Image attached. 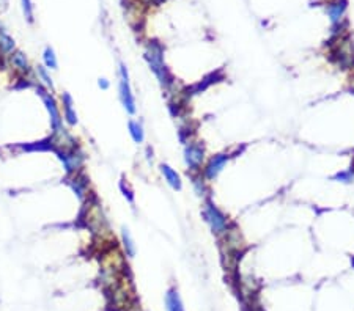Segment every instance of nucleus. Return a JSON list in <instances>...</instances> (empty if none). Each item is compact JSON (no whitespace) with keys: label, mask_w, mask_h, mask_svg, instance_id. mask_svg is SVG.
<instances>
[{"label":"nucleus","mask_w":354,"mask_h":311,"mask_svg":"<svg viewBox=\"0 0 354 311\" xmlns=\"http://www.w3.org/2000/svg\"><path fill=\"white\" fill-rule=\"evenodd\" d=\"M145 60L148 62L150 69L154 73V76L159 80V84L165 88L170 90L175 85V80L170 74V71L167 69L165 62H164V47L159 41L151 39V41L146 44L145 49Z\"/></svg>","instance_id":"f257e3e1"},{"label":"nucleus","mask_w":354,"mask_h":311,"mask_svg":"<svg viewBox=\"0 0 354 311\" xmlns=\"http://www.w3.org/2000/svg\"><path fill=\"white\" fill-rule=\"evenodd\" d=\"M202 215L205 218V222L208 223V226L211 228V231L214 234H224L229 229L230 222L229 217L225 215L222 210L216 206L210 198L205 200V206L202 210Z\"/></svg>","instance_id":"f03ea898"},{"label":"nucleus","mask_w":354,"mask_h":311,"mask_svg":"<svg viewBox=\"0 0 354 311\" xmlns=\"http://www.w3.org/2000/svg\"><path fill=\"white\" fill-rule=\"evenodd\" d=\"M118 74H120V82H118V95H120V101H121L123 108L126 112L129 115H134L137 112L135 98L132 95V88L129 84V74H127V69L123 63H120Z\"/></svg>","instance_id":"7ed1b4c3"},{"label":"nucleus","mask_w":354,"mask_h":311,"mask_svg":"<svg viewBox=\"0 0 354 311\" xmlns=\"http://www.w3.org/2000/svg\"><path fill=\"white\" fill-rule=\"evenodd\" d=\"M36 93L39 95V98L43 99V103L46 105L49 118H51L52 132H55V130H58V129H62L63 127V115L60 112V108H58L57 101H55V98L52 96V93L49 92L46 87H43L41 84L36 85Z\"/></svg>","instance_id":"20e7f679"},{"label":"nucleus","mask_w":354,"mask_h":311,"mask_svg":"<svg viewBox=\"0 0 354 311\" xmlns=\"http://www.w3.org/2000/svg\"><path fill=\"white\" fill-rule=\"evenodd\" d=\"M57 157L60 159V162L63 164V168L68 176L81 173V170L85 162V154L79 146L71 148V149H63V151H55Z\"/></svg>","instance_id":"39448f33"},{"label":"nucleus","mask_w":354,"mask_h":311,"mask_svg":"<svg viewBox=\"0 0 354 311\" xmlns=\"http://www.w3.org/2000/svg\"><path fill=\"white\" fill-rule=\"evenodd\" d=\"M184 164L189 173H199L205 165V146L200 142H188L184 145Z\"/></svg>","instance_id":"423d86ee"},{"label":"nucleus","mask_w":354,"mask_h":311,"mask_svg":"<svg viewBox=\"0 0 354 311\" xmlns=\"http://www.w3.org/2000/svg\"><path fill=\"white\" fill-rule=\"evenodd\" d=\"M6 63L8 66L13 69V71L16 74H19L21 77L24 79H28V82H33V71H32V66L30 63H28V60H27V55L22 52V51H16L11 52L8 55L6 58Z\"/></svg>","instance_id":"0eeeda50"},{"label":"nucleus","mask_w":354,"mask_h":311,"mask_svg":"<svg viewBox=\"0 0 354 311\" xmlns=\"http://www.w3.org/2000/svg\"><path fill=\"white\" fill-rule=\"evenodd\" d=\"M229 160H230L229 153H219L210 157V160L202 168V175L205 176L206 181H214V179L222 173V170L225 168Z\"/></svg>","instance_id":"6e6552de"},{"label":"nucleus","mask_w":354,"mask_h":311,"mask_svg":"<svg viewBox=\"0 0 354 311\" xmlns=\"http://www.w3.org/2000/svg\"><path fill=\"white\" fill-rule=\"evenodd\" d=\"M347 8H348V2L347 0H334V2L328 3V16L331 19L332 25H340V22L343 21L347 13Z\"/></svg>","instance_id":"1a4fd4ad"},{"label":"nucleus","mask_w":354,"mask_h":311,"mask_svg":"<svg viewBox=\"0 0 354 311\" xmlns=\"http://www.w3.org/2000/svg\"><path fill=\"white\" fill-rule=\"evenodd\" d=\"M68 184H70V187L77 194L81 202H84V200L90 195L88 194V179L82 173H76V175L68 176Z\"/></svg>","instance_id":"9d476101"},{"label":"nucleus","mask_w":354,"mask_h":311,"mask_svg":"<svg viewBox=\"0 0 354 311\" xmlns=\"http://www.w3.org/2000/svg\"><path fill=\"white\" fill-rule=\"evenodd\" d=\"M62 104H63V119L66 121L68 126H76L79 118L74 108V101L70 93H63L62 95Z\"/></svg>","instance_id":"9b49d317"},{"label":"nucleus","mask_w":354,"mask_h":311,"mask_svg":"<svg viewBox=\"0 0 354 311\" xmlns=\"http://www.w3.org/2000/svg\"><path fill=\"white\" fill-rule=\"evenodd\" d=\"M161 173H162V176H164V179H165V183L169 184L172 189L181 190L183 181H181L180 175L176 173V170H173L169 164H162V165H161Z\"/></svg>","instance_id":"f8f14e48"},{"label":"nucleus","mask_w":354,"mask_h":311,"mask_svg":"<svg viewBox=\"0 0 354 311\" xmlns=\"http://www.w3.org/2000/svg\"><path fill=\"white\" fill-rule=\"evenodd\" d=\"M189 176H191V183H192L194 192L197 194V197H202V198L208 197V192H210L208 181L205 179L202 172H199V173H189Z\"/></svg>","instance_id":"ddd939ff"},{"label":"nucleus","mask_w":354,"mask_h":311,"mask_svg":"<svg viewBox=\"0 0 354 311\" xmlns=\"http://www.w3.org/2000/svg\"><path fill=\"white\" fill-rule=\"evenodd\" d=\"M165 311H184L183 300L175 288H170L165 294Z\"/></svg>","instance_id":"4468645a"},{"label":"nucleus","mask_w":354,"mask_h":311,"mask_svg":"<svg viewBox=\"0 0 354 311\" xmlns=\"http://www.w3.org/2000/svg\"><path fill=\"white\" fill-rule=\"evenodd\" d=\"M121 244H123V250H124L126 256L134 258L135 256V244H134V239L127 228H121Z\"/></svg>","instance_id":"2eb2a0df"},{"label":"nucleus","mask_w":354,"mask_h":311,"mask_svg":"<svg viewBox=\"0 0 354 311\" xmlns=\"http://www.w3.org/2000/svg\"><path fill=\"white\" fill-rule=\"evenodd\" d=\"M127 129H129V135L135 143H143L145 140V130L140 121H135V119H129L127 123Z\"/></svg>","instance_id":"dca6fc26"},{"label":"nucleus","mask_w":354,"mask_h":311,"mask_svg":"<svg viewBox=\"0 0 354 311\" xmlns=\"http://www.w3.org/2000/svg\"><path fill=\"white\" fill-rule=\"evenodd\" d=\"M35 74H36V79L39 80V82H41L43 87H46L49 92H54L52 77H51V74H49V71H47L46 66H38L36 71H35Z\"/></svg>","instance_id":"f3484780"},{"label":"nucleus","mask_w":354,"mask_h":311,"mask_svg":"<svg viewBox=\"0 0 354 311\" xmlns=\"http://www.w3.org/2000/svg\"><path fill=\"white\" fill-rule=\"evenodd\" d=\"M43 62H44V66L47 69H57L58 68V62H57V55L54 52V49L51 46H47L43 52Z\"/></svg>","instance_id":"a211bd4d"},{"label":"nucleus","mask_w":354,"mask_h":311,"mask_svg":"<svg viewBox=\"0 0 354 311\" xmlns=\"http://www.w3.org/2000/svg\"><path fill=\"white\" fill-rule=\"evenodd\" d=\"M21 8H22V14L25 17V21L28 24H33L35 22V13H33L32 0H21Z\"/></svg>","instance_id":"6ab92c4d"},{"label":"nucleus","mask_w":354,"mask_h":311,"mask_svg":"<svg viewBox=\"0 0 354 311\" xmlns=\"http://www.w3.org/2000/svg\"><path fill=\"white\" fill-rule=\"evenodd\" d=\"M120 190H121V194L123 197L129 202L131 205H134V192H132V189L126 184V181H120Z\"/></svg>","instance_id":"aec40b11"},{"label":"nucleus","mask_w":354,"mask_h":311,"mask_svg":"<svg viewBox=\"0 0 354 311\" xmlns=\"http://www.w3.org/2000/svg\"><path fill=\"white\" fill-rule=\"evenodd\" d=\"M334 179H337V181H342V183H351L354 179V175L353 172H340L334 176Z\"/></svg>","instance_id":"412c9836"},{"label":"nucleus","mask_w":354,"mask_h":311,"mask_svg":"<svg viewBox=\"0 0 354 311\" xmlns=\"http://www.w3.org/2000/svg\"><path fill=\"white\" fill-rule=\"evenodd\" d=\"M98 87H100L101 90H109V87H111V82L107 79H104V77H101L100 80H98Z\"/></svg>","instance_id":"4be33fe9"},{"label":"nucleus","mask_w":354,"mask_h":311,"mask_svg":"<svg viewBox=\"0 0 354 311\" xmlns=\"http://www.w3.org/2000/svg\"><path fill=\"white\" fill-rule=\"evenodd\" d=\"M146 3L148 5H153V6H157V5H161V3H164L165 0H145Z\"/></svg>","instance_id":"5701e85b"}]
</instances>
